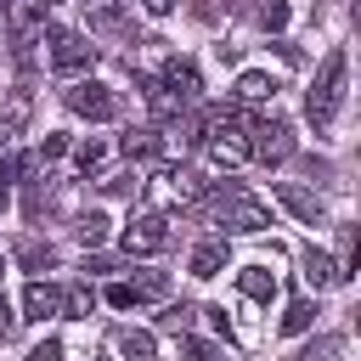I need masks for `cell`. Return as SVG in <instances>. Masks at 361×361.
Returning a JSON list of instances; mask_svg holds the SVG:
<instances>
[{"instance_id":"cell-1","label":"cell","mask_w":361,"mask_h":361,"mask_svg":"<svg viewBox=\"0 0 361 361\" xmlns=\"http://www.w3.org/2000/svg\"><path fill=\"white\" fill-rule=\"evenodd\" d=\"M338 102H344V51H327V62L316 68V85H310V96H305V118H310L316 130H327L333 113H338Z\"/></svg>"},{"instance_id":"cell-2","label":"cell","mask_w":361,"mask_h":361,"mask_svg":"<svg viewBox=\"0 0 361 361\" xmlns=\"http://www.w3.org/2000/svg\"><path fill=\"white\" fill-rule=\"evenodd\" d=\"M203 209H209V220H220L226 231H265V226H271V214H265V209H259L254 197H243L237 186L214 192V197H209Z\"/></svg>"},{"instance_id":"cell-3","label":"cell","mask_w":361,"mask_h":361,"mask_svg":"<svg viewBox=\"0 0 361 361\" xmlns=\"http://www.w3.org/2000/svg\"><path fill=\"white\" fill-rule=\"evenodd\" d=\"M248 158H259V164H282V158H293V124L276 118V113L254 118V124H248Z\"/></svg>"},{"instance_id":"cell-4","label":"cell","mask_w":361,"mask_h":361,"mask_svg":"<svg viewBox=\"0 0 361 361\" xmlns=\"http://www.w3.org/2000/svg\"><path fill=\"white\" fill-rule=\"evenodd\" d=\"M62 102L79 113V118H96V124H107V118H118V96L102 85V79H73L68 90H62Z\"/></svg>"},{"instance_id":"cell-5","label":"cell","mask_w":361,"mask_h":361,"mask_svg":"<svg viewBox=\"0 0 361 361\" xmlns=\"http://www.w3.org/2000/svg\"><path fill=\"white\" fill-rule=\"evenodd\" d=\"M45 39H51V68L56 73H79V68H90L96 62V45L85 39V34H73V28H45Z\"/></svg>"},{"instance_id":"cell-6","label":"cell","mask_w":361,"mask_h":361,"mask_svg":"<svg viewBox=\"0 0 361 361\" xmlns=\"http://www.w3.org/2000/svg\"><path fill=\"white\" fill-rule=\"evenodd\" d=\"M164 248H169V220L158 209H147L124 226V254H164Z\"/></svg>"},{"instance_id":"cell-7","label":"cell","mask_w":361,"mask_h":361,"mask_svg":"<svg viewBox=\"0 0 361 361\" xmlns=\"http://www.w3.org/2000/svg\"><path fill=\"white\" fill-rule=\"evenodd\" d=\"M158 85H164V90H169L180 107L203 96V79H197V68H192L186 56H169V62H164V73H158Z\"/></svg>"},{"instance_id":"cell-8","label":"cell","mask_w":361,"mask_h":361,"mask_svg":"<svg viewBox=\"0 0 361 361\" xmlns=\"http://www.w3.org/2000/svg\"><path fill=\"white\" fill-rule=\"evenodd\" d=\"M271 192H276V203H282V209H293L305 226H322V220H327V203H322L316 192H305V186H293V180H276Z\"/></svg>"},{"instance_id":"cell-9","label":"cell","mask_w":361,"mask_h":361,"mask_svg":"<svg viewBox=\"0 0 361 361\" xmlns=\"http://www.w3.org/2000/svg\"><path fill=\"white\" fill-rule=\"evenodd\" d=\"M164 276L158 271H147V276H135V282H113L107 288V305H141V299H164Z\"/></svg>"},{"instance_id":"cell-10","label":"cell","mask_w":361,"mask_h":361,"mask_svg":"<svg viewBox=\"0 0 361 361\" xmlns=\"http://www.w3.org/2000/svg\"><path fill=\"white\" fill-rule=\"evenodd\" d=\"M23 310H28L34 322H51V316H62L68 305H62V288H56V282H28V293H23Z\"/></svg>"},{"instance_id":"cell-11","label":"cell","mask_w":361,"mask_h":361,"mask_svg":"<svg viewBox=\"0 0 361 361\" xmlns=\"http://www.w3.org/2000/svg\"><path fill=\"white\" fill-rule=\"evenodd\" d=\"M237 102H243V107H259V102H276V79H271V73H259V68H248V73L237 79Z\"/></svg>"},{"instance_id":"cell-12","label":"cell","mask_w":361,"mask_h":361,"mask_svg":"<svg viewBox=\"0 0 361 361\" xmlns=\"http://www.w3.org/2000/svg\"><path fill=\"white\" fill-rule=\"evenodd\" d=\"M305 282H310V288H333V282H350V276H344L338 259H327L322 248H305Z\"/></svg>"},{"instance_id":"cell-13","label":"cell","mask_w":361,"mask_h":361,"mask_svg":"<svg viewBox=\"0 0 361 361\" xmlns=\"http://www.w3.org/2000/svg\"><path fill=\"white\" fill-rule=\"evenodd\" d=\"M237 288H243L248 299L271 305V299H276V271H265V265H243V271H237Z\"/></svg>"},{"instance_id":"cell-14","label":"cell","mask_w":361,"mask_h":361,"mask_svg":"<svg viewBox=\"0 0 361 361\" xmlns=\"http://www.w3.org/2000/svg\"><path fill=\"white\" fill-rule=\"evenodd\" d=\"M113 344H118L124 361H158V344H152V333H141V327H124Z\"/></svg>"},{"instance_id":"cell-15","label":"cell","mask_w":361,"mask_h":361,"mask_svg":"<svg viewBox=\"0 0 361 361\" xmlns=\"http://www.w3.org/2000/svg\"><path fill=\"white\" fill-rule=\"evenodd\" d=\"M226 271V243H197L192 248V276H220Z\"/></svg>"},{"instance_id":"cell-16","label":"cell","mask_w":361,"mask_h":361,"mask_svg":"<svg viewBox=\"0 0 361 361\" xmlns=\"http://www.w3.org/2000/svg\"><path fill=\"white\" fill-rule=\"evenodd\" d=\"M85 11H90V28H102V34H124V11H118L113 0H85Z\"/></svg>"},{"instance_id":"cell-17","label":"cell","mask_w":361,"mask_h":361,"mask_svg":"<svg viewBox=\"0 0 361 361\" xmlns=\"http://www.w3.org/2000/svg\"><path fill=\"white\" fill-rule=\"evenodd\" d=\"M107 226H113V220L90 209V214H79V226H73V237H79L85 248H96V243H107Z\"/></svg>"},{"instance_id":"cell-18","label":"cell","mask_w":361,"mask_h":361,"mask_svg":"<svg viewBox=\"0 0 361 361\" xmlns=\"http://www.w3.org/2000/svg\"><path fill=\"white\" fill-rule=\"evenodd\" d=\"M192 322H197V305H186V299H180V305H169V310L158 316V327H164V333H180V338L192 333Z\"/></svg>"},{"instance_id":"cell-19","label":"cell","mask_w":361,"mask_h":361,"mask_svg":"<svg viewBox=\"0 0 361 361\" xmlns=\"http://www.w3.org/2000/svg\"><path fill=\"white\" fill-rule=\"evenodd\" d=\"M124 152H130V158H158L164 141H158V130H130V135H124Z\"/></svg>"},{"instance_id":"cell-20","label":"cell","mask_w":361,"mask_h":361,"mask_svg":"<svg viewBox=\"0 0 361 361\" xmlns=\"http://www.w3.org/2000/svg\"><path fill=\"white\" fill-rule=\"evenodd\" d=\"M310 322H316V305H310V299H293V305L282 310V333H288V338H293V333H305Z\"/></svg>"},{"instance_id":"cell-21","label":"cell","mask_w":361,"mask_h":361,"mask_svg":"<svg viewBox=\"0 0 361 361\" xmlns=\"http://www.w3.org/2000/svg\"><path fill=\"white\" fill-rule=\"evenodd\" d=\"M17 259H23L28 271H51V265H56V248H51V243H23Z\"/></svg>"},{"instance_id":"cell-22","label":"cell","mask_w":361,"mask_h":361,"mask_svg":"<svg viewBox=\"0 0 361 361\" xmlns=\"http://www.w3.org/2000/svg\"><path fill=\"white\" fill-rule=\"evenodd\" d=\"M102 192L130 197V192H141V175H135V169H113V175H102Z\"/></svg>"},{"instance_id":"cell-23","label":"cell","mask_w":361,"mask_h":361,"mask_svg":"<svg viewBox=\"0 0 361 361\" xmlns=\"http://www.w3.org/2000/svg\"><path fill=\"white\" fill-rule=\"evenodd\" d=\"M62 305H68V310H62V316H85V310H90V305H96V293H90V288H85V282H79V288H62Z\"/></svg>"},{"instance_id":"cell-24","label":"cell","mask_w":361,"mask_h":361,"mask_svg":"<svg viewBox=\"0 0 361 361\" xmlns=\"http://www.w3.org/2000/svg\"><path fill=\"white\" fill-rule=\"evenodd\" d=\"M180 355H186V361H226V355H220L209 338H192V333L180 338Z\"/></svg>"},{"instance_id":"cell-25","label":"cell","mask_w":361,"mask_h":361,"mask_svg":"<svg viewBox=\"0 0 361 361\" xmlns=\"http://www.w3.org/2000/svg\"><path fill=\"white\" fill-rule=\"evenodd\" d=\"M259 28H288V6L282 0H265L259 6Z\"/></svg>"},{"instance_id":"cell-26","label":"cell","mask_w":361,"mask_h":361,"mask_svg":"<svg viewBox=\"0 0 361 361\" xmlns=\"http://www.w3.org/2000/svg\"><path fill=\"white\" fill-rule=\"evenodd\" d=\"M344 350V338H316L310 350H305V361H327V355H338Z\"/></svg>"},{"instance_id":"cell-27","label":"cell","mask_w":361,"mask_h":361,"mask_svg":"<svg viewBox=\"0 0 361 361\" xmlns=\"http://www.w3.org/2000/svg\"><path fill=\"white\" fill-rule=\"evenodd\" d=\"M28 361H62V338H39V344L28 350Z\"/></svg>"},{"instance_id":"cell-28","label":"cell","mask_w":361,"mask_h":361,"mask_svg":"<svg viewBox=\"0 0 361 361\" xmlns=\"http://www.w3.org/2000/svg\"><path fill=\"white\" fill-rule=\"evenodd\" d=\"M79 169H102V141H85L79 147Z\"/></svg>"},{"instance_id":"cell-29","label":"cell","mask_w":361,"mask_h":361,"mask_svg":"<svg viewBox=\"0 0 361 361\" xmlns=\"http://www.w3.org/2000/svg\"><path fill=\"white\" fill-rule=\"evenodd\" d=\"M17 333V316H11V305H6V293H0V344Z\"/></svg>"},{"instance_id":"cell-30","label":"cell","mask_w":361,"mask_h":361,"mask_svg":"<svg viewBox=\"0 0 361 361\" xmlns=\"http://www.w3.org/2000/svg\"><path fill=\"white\" fill-rule=\"evenodd\" d=\"M141 11H152V17H169V11H175V0H141Z\"/></svg>"},{"instance_id":"cell-31","label":"cell","mask_w":361,"mask_h":361,"mask_svg":"<svg viewBox=\"0 0 361 361\" xmlns=\"http://www.w3.org/2000/svg\"><path fill=\"white\" fill-rule=\"evenodd\" d=\"M0 203H6V192H0Z\"/></svg>"}]
</instances>
